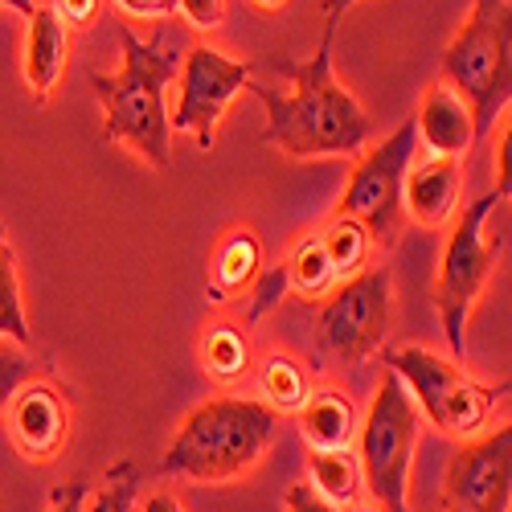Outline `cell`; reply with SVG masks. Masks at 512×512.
I'll return each mask as SVG.
<instances>
[{
    "instance_id": "cell-1",
    "label": "cell",
    "mask_w": 512,
    "mask_h": 512,
    "mask_svg": "<svg viewBox=\"0 0 512 512\" xmlns=\"http://www.w3.org/2000/svg\"><path fill=\"white\" fill-rule=\"evenodd\" d=\"M291 78V91H275L263 82H246V91L259 95L267 111L263 144L291 156V160H320V156H357L369 136L373 119L353 99L349 87H340L332 70V21L320 33V46L304 62H279Z\"/></svg>"
},
{
    "instance_id": "cell-2",
    "label": "cell",
    "mask_w": 512,
    "mask_h": 512,
    "mask_svg": "<svg viewBox=\"0 0 512 512\" xmlns=\"http://www.w3.org/2000/svg\"><path fill=\"white\" fill-rule=\"evenodd\" d=\"M119 70L91 74V87L103 107V136L132 148L144 164H173V119H168V87L181 74V54L156 37L119 29Z\"/></svg>"
},
{
    "instance_id": "cell-3",
    "label": "cell",
    "mask_w": 512,
    "mask_h": 512,
    "mask_svg": "<svg viewBox=\"0 0 512 512\" xmlns=\"http://www.w3.org/2000/svg\"><path fill=\"white\" fill-rule=\"evenodd\" d=\"M279 439V414L263 398H209L164 447L160 472L193 484H230L259 467Z\"/></svg>"
},
{
    "instance_id": "cell-4",
    "label": "cell",
    "mask_w": 512,
    "mask_h": 512,
    "mask_svg": "<svg viewBox=\"0 0 512 512\" xmlns=\"http://www.w3.org/2000/svg\"><path fill=\"white\" fill-rule=\"evenodd\" d=\"M443 82L467 103L476 144L496 132L512 99V5L472 0V13L443 50Z\"/></svg>"
},
{
    "instance_id": "cell-5",
    "label": "cell",
    "mask_w": 512,
    "mask_h": 512,
    "mask_svg": "<svg viewBox=\"0 0 512 512\" xmlns=\"http://www.w3.org/2000/svg\"><path fill=\"white\" fill-rule=\"evenodd\" d=\"M508 205V197H500L496 189L476 197L467 205L443 246V263L435 275V312H439V328L447 336V349L455 361H463L467 353V320H472V308L484 295L496 259L504 250V238L492 234V218L496 209Z\"/></svg>"
},
{
    "instance_id": "cell-6",
    "label": "cell",
    "mask_w": 512,
    "mask_h": 512,
    "mask_svg": "<svg viewBox=\"0 0 512 512\" xmlns=\"http://www.w3.org/2000/svg\"><path fill=\"white\" fill-rule=\"evenodd\" d=\"M386 365L402 386L410 390L414 406L422 418H431L439 426V435L451 439H476L484 431V422L508 394V381H476L459 361H447L431 349H390Z\"/></svg>"
},
{
    "instance_id": "cell-7",
    "label": "cell",
    "mask_w": 512,
    "mask_h": 512,
    "mask_svg": "<svg viewBox=\"0 0 512 512\" xmlns=\"http://www.w3.org/2000/svg\"><path fill=\"white\" fill-rule=\"evenodd\" d=\"M418 435H422V414L410 390L386 369L365 410V422L357 426L361 484L373 492L381 512H410L406 496H410V463Z\"/></svg>"
},
{
    "instance_id": "cell-8",
    "label": "cell",
    "mask_w": 512,
    "mask_h": 512,
    "mask_svg": "<svg viewBox=\"0 0 512 512\" xmlns=\"http://www.w3.org/2000/svg\"><path fill=\"white\" fill-rule=\"evenodd\" d=\"M418 152V132H414V119H402L394 132L373 144V152H365L357 160V168L349 173L345 197H340L336 213L361 222L373 238V246H394L406 222V209H402V185L406 173L414 164Z\"/></svg>"
},
{
    "instance_id": "cell-9",
    "label": "cell",
    "mask_w": 512,
    "mask_h": 512,
    "mask_svg": "<svg viewBox=\"0 0 512 512\" xmlns=\"http://www.w3.org/2000/svg\"><path fill=\"white\" fill-rule=\"evenodd\" d=\"M390 324H394L390 267H365L328 291L320 308V345L340 361L361 365L386 345Z\"/></svg>"
},
{
    "instance_id": "cell-10",
    "label": "cell",
    "mask_w": 512,
    "mask_h": 512,
    "mask_svg": "<svg viewBox=\"0 0 512 512\" xmlns=\"http://www.w3.org/2000/svg\"><path fill=\"white\" fill-rule=\"evenodd\" d=\"M250 78H254V62H238L213 46H193L181 58L177 107H168L173 132H189L197 140V148L209 152L226 107L234 103L238 91H246Z\"/></svg>"
},
{
    "instance_id": "cell-11",
    "label": "cell",
    "mask_w": 512,
    "mask_h": 512,
    "mask_svg": "<svg viewBox=\"0 0 512 512\" xmlns=\"http://www.w3.org/2000/svg\"><path fill=\"white\" fill-rule=\"evenodd\" d=\"M512 508V426L463 439L443 476V512H508Z\"/></svg>"
},
{
    "instance_id": "cell-12",
    "label": "cell",
    "mask_w": 512,
    "mask_h": 512,
    "mask_svg": "<svg viewBox=\"0 0 512 512\" xmlns=\"http://www.w3.org/2000/svg\"><path fill=\"white\" fill-rule=\"evenodd\" d=\"M9 439L29 463L54 459L70 439V402L54 381H25L9 402Z\"/></svg>"
},
{
    "instance_id": "cell-13",
    "label": "cell",
    "mask_w": 512,
    "mask_h": 512,
    "mask_svg": "<svg viewBox=\"0 0 512 512\" xmlns=\"http://www.w3.org/2000/svg\"><path fill=\"white\" fill-rule=\"evenodd\" d=\"M459 189H463L459 160L431 156L426 164H410L406 185H402V209L410 213V222L426 230H443L459 209Z\"/></svg>"
},
{
    "instance_id": "cell-14",
    "label": "cell",
    "mask_w": 512,
    "mask_h": 512,
    "mask_svg": "<svg viewBox=\"0 0 512 512\" xmlns=\"http://www.w3.org/2000/svg\"><path fill=\"white\" fill-rule=\"evenodd\" d=\"M414 132H418V144L431 148V156H463L472 152L476 144V123H472V111L467 103L447 87V82H431L418 103V115H414Z\"/></svg>"
},
{
    "instance_id": "cell-15",
    "label": "cell",
    "mask_w": 512,
    "mask_h": 512,
    "mask_svg": "<svg viewBox=\"0 0 512 512\" xmlns=\"http://www.w3.org/2000/svg\"><path fill=\"white\" fill-rule=\"evenodd\" d=\"M66 50H70V25L58 17L54 5H37L29 13V37H25V82L41 103L58 87L66 70Z\"/></svg>"
},
{
    "instance_id": "cell-16",
    "label": "cell",
    "mask_w": 512,
    "mask_h": 512,
    "mask_svg": "<svg viewBox=\"0 0 512 512\" xmlns=\"http://www.w3.org/2000/svg\"><path fill=\"white\" fill-rule=\"evenodd\" d=\"M300 414V435L312 451H336L357 439V406L340 390H312Z\"/></svg>"
},
{
    "instance_id": "cell-17",
    "label": "cell",
    "mask_w": 512,
    "mask_h": 512,
    "mask_svg": "<svg viewBox=\"0 0 512 512\" xmlns=\"http://www.w3.org/2000/svg\"><path fill=\"white\" fill-rule=\"evenodd\" d=\"M263 271V242L254 230L238 226L218 242L213 254V283H209V300H230V295L246 291L254 275Z\"/></svg>"
},
{
    "instance_id": "cell-18",
    "label": "cell",
    "mask_w": 512,
    "mask_h": 512,
    "mask_svg": "<svg viewBox=\"0 0 512 512\" xmlns=\"http://www.w3.org/2000/svg\"><path fill=\"white\" fill-rule=\"evenodd\" d=\"M308 476H312L308 484H312L324 500H332L336 508L353 504L357 492H361V463H357V455H353L349 447L312 451V459H308Z\"/></svg>"
},
{
    "instance_id": "cell-19",
    "label": "cell",
    "mask_w": 512,
    "mask_h": 512,
    "mask_svg": "<svg viewBox=\"0 0 512 512\" xmlns=\"http://www.w3.org/2000/svg\"><path fill=\"white\" fill-rule=\"evenodd\" d=\"M287 283L295 295H304V300H320V295H328L340 279H336V267L328 259V250L320 242V234H308L300 246H295L287 254Z\"/></svg>"
},
{
    "instance_id": "cell-20",
    "label": "cell",
    "mask_w": 512,
    "mask_h": 512,
    "mask_svg": "<svg viewBox=\"0 0 512 512\" xmlns=\"http://www.w3.org/2000/svg\"><path fill=\"white\" fill-rule=\"evenodd\" d=\"M259 390H263V402L275 410V414H295L308 394H312V381L304 373L300 361H291L283 353H271L259 369Z\"/></svg>"
},
{
    "instance_id": "cell-21",
    "label": "cell",
    "mask_w": 512,
    "mask_h": 512,
    "mask_svg": "<svg viewBox=\"0 0 512 512\" xmlns=\"http://www.w3.org/2000/svg\"><path fill=\"white\" fill-rule=\"evenodd\" d=\"M0 340H17L29 349V316L21 304V279H17V254L9 246V230L0 222Z\"/></svg>"
},
{
    "instance_id": "cell-22",
    "label": "cell",
    "mask_w": 512,
    "mask_h": 512,
    "mask_svg": "<svg viewBox=\"0 0 512 512\" xmlns=\"http://www.w3.org/2000/svg\"><path fill=\"white\" fill-rule=\"evenodd\" d=\"M320 242H324V250H328L332 267H336V279H349V275H357V271L369 267L373 238H369V230H365L361 222L345 218V213H336V218L320 230Z\"/></svg>"
},
{
    "instance_id": "cell-23",
    "label": "cell",
    "mask_w": 512,
    "mask_h": 512,
    "mask_svg": "<svg viewBox=\"0 0 512 512\" xmlns=\"http://www.w3.org/2000/svg\"><path fill=\"white\" fill-rule=\"evenodd\" d=\"M201 365L209 377H218V381H238L246 369H250V340L242 328L234 324H218V328H209L205 340H201Z\"/></svg>"
},
{
    "instance_id": "cell-24",
    "label": "cell",
    "mask_w": 512,
    "mask_h": 512,
    "mask_svg": "<svg viewBox=\"0 0 512 512\" xmlns=\"http://www.w3.org/2000/svg\"><path fill=\"white\" fill-rule=\"evenodd\" d=\"M140 484H144V472L136 459H115L107 467L103 484L87 496L82 512H136V500H140Z\"/></svg>"
},
{
    "instance_id": "cell-25",
    "label": "cell",
    "mask_w": 512,
    "mask_h": 512,
    "mask_svg": "<svg viewBox=\"0 0 512 512\" xmlns=\"http://www.w3.org/2000/svg\"><path fill=\"white\" fill-rule=\"evenodd\" d=\"M33 373H37V361L25 353V345L0 340V414L9 410V402L17 398V390L25 381H33Z\"/></svg>"
},
{
    "instance_id": "cell-26",
    "label": "cell",
    "mask_w": 512,
    "mask_h": 512,
    "mask_svg": "<svg viewBox=\"0 0 512 512\" xmlns=\"http://www.w3.org/2000/svg\"><path fill=\"white\" fill-rule=\"evenodd\" d=\"M259 279V287H254V300H250V308H246V324H259L283 295H291V283H287V267L279 263V267H271V271H263V275H254Z\"/></svg>"
},
{
    "instance_id": "cell-27",
    "label": "cell",
    "mask_w": 512,
    "mask_h": 512,
    "mask_svg": "<svg viewBox=\"0 0 512 512\" xmlns=\"http://www.w3.org/2000/svg\"><path fill=\"white\" fill-rule=\"evenodd\" d=\"M177 9L189 17L193 29H218L226 17V0H177Z\"/></svg>"
},
{
    "instance_id": "cell-28",
    "label": "cell",
    "mask_w": 512,
    "mask_h": 512,
    "mask_svg": "<svg viewBox=\"0 0 512 512\" xmlns=\"http://www.w3.org/2000/svg\"><path fill=\"white\" fill-rule=\"evenodd\" d=\"M287 512H340L332 500H324L312 484H291L287 488Z\"/></svg>"
},
{
    "instance_id": "cell-29",
    "label": "cell",
    "mask_w": 512,
    "mask_h": 512,
    "mask_svg": "<svg viewBox=\"0 0 512 512\" xmlns=\"http://www.w3.org/2000/svg\"><path fill=\"white\" fill-rule=\"evenodd\" d=\"M91 488L82 484V480H70V484H58L50 492V508L46 512H82V504H87Z\"/></svg>"
},
{
    "instance_id": "cell-30",
    "label": "cell",
    "mask_w": 512,
    "mask_h": 512,
    "mask_svg": "<svg viewBox=\"0 0 512 512\" xmlns=\"http://www.w3.org/2000/svg\"><path fill=\"white\" fill-rule=\"evenodd\" d=\"M115 5H119L123 13H132V17H144V21H152V17H173V13H177V0H115Z\"/></svg>"
},
{
    "instance_id": "cell-31",
    "label": "cell",
    "mask_w": 512,
    "mask_h": 512,
    "mask_svg": "<svg viewBox=\"0 0 512 512\" xmlns=\"http://www.w3.org/2000/svg\"><path fill=\"white\" fill-rule=\"evenodd\" d=\"M54 9H58V17L66 25H91L95 13H99V0H58Z\"/></svg>"
},
{
    "instance_id": "cell-32",
    "label": "cell",
    "mask_w": 512,
    "mask_h": 512,
    "mask_svg": "<svg viewBox=\"0 0 512 512\" xmlns=\"http://www.w3.org/2000/svg\"><path fill=\"white\" fill-rule=\"evenodd\" d=\"M496 193L508 197V123H504V132L496 136Z\"/></svg>"
},
{
    "instance_id": "cell-33",
    "label": "cell",
    "mask_w": 512,
    "mask_h": 512,
    "mask_svg": "<svg viewBox=\"0 0 512 512\" xmlns=\"http://www.w3.org/2000/svg\"><path fill=\"white\" fill-rule=\"evenodd\" d=\"M144 512H185V504L173 496V492H152L144 500Z\"/></svg>"
},
{
    "instance_id": "cell-34",
    "label": "cell",
    "mask_w": 512,
    "mask_h": 512,
    "mask_svg": "<svg viewBox=\"0 0 512 512\" xmlns=\"http://www.w3.org/2000/svg\"><path fill=\"white\" fill-rule=\"evenodd\" d=\"M353 5H357V0H324V13H328V21L336 25V21L345 17V13L353 9Z\"/></svg>"
},
{
    "instance_id": "cell-35",
    "label": "cell",
    "mask_w": 512,
    "mask_h": 512,
    "mask_svg": "<svg viewBox=\"0 0 512 512\" xmlns=\"http://www.w3.org/2000/svg\"><path fill=\"white\" fill-rule=\"evenodd\" d=\"M0 5L13 9V13H25V17H29V13L37 9V0H0Z\"/></svg>"
},
{
    "instance_id": "cell-36",
    "label": "cell",
    "mask_w": 512,
    "mask_h": 512,
    "mask_svg": "<svg viewBox=\"0 0 512 512\" xmlns=\"http://www.w3.org/2000/svg\"><path fill=\"white\" fill-rule=\"evenodd\" d=\"M254 5H259V9H283L287 0H254Z\"/></svg>"
},
{
    "instance_id": "cell-37",
    "label": "cell",
    "mask_w": 512,
    "mask_h": 512,
    "mask_svg": "<svg viewBox=\"0 0 512 512\" xmlns=\"http://www.w3.org/2000/svg\"><path fill=\"white\" fill-rule=\"evenodd\" d=\"M361 512H381V508H361Z\"/></svg>"
}]
</instances>
